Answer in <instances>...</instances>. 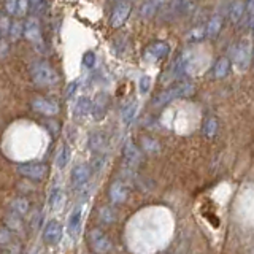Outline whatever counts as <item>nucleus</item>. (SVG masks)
Masks as SVG:
<instances>
[{
	"label": "nucleus",
	"mask_w": 254,
	"mask_h": 254,
	"mask_svg": "<svg viewBox=\"0 0 254 254\" xmlns=\"http://www.w3.org/2000/svg\"><path fill=\"white\" fill-rule=\"evenodd\" d=\"M194 84L189 83V81H180L177 84L170 86L169 89H165L162 92H159L156 97L151 100V105L156 107V108H162L165 107L167 103H170L175 99H181V97H188L194 92Z\"/></svg>",
	"instance_id": "nucleus-1"
},
{
	"label": "nucleus",
	"mask_w": 254,
	"mask_h": 254,
	"mask_svg": "<svg viewBox=\"0 0 254 254\" xmlns=\"http://www.w3.org/2000/svg\"><path fill=\"white\" fill-rule=\"evenodd\" d=\"M30 76L38 86H53L59 81V75L50 64L45 61H37L30 65Z\"/></svg>",
	"instance_id": "nucleus-2"
},
{
	"label": "nucleus",
	"mask_w": 254,
	"mask_h": 254,
	"mask_svg": "<svg viewBox=\"0 0 254 254\" xmlns=\"http://www.w3.org/2000/svg\"><path fill=\"white\" fill-rule=\"evenodd\" d=\"M87 240H89V246L94 253L97 254H107L111 251V242L110 238L102 232L100 229H91L87 234Z\"/></svg>",
	"instance_id": "nucleus-3"
},
{
	"label": "nucleus",
	"mask_w": 254,
	"mask_h": 254,
	"mask_svg": "<svg viewBox=\"0 0 254 254\" xmlns=\"http://www.w3.org/2000/svg\"><path fill=\"white\" fill-rule=\"evenodd\" d=\"M18 172L27 180L42 181L46 177L48 167L45 164H38V162H27V164L18 165Z\"/></svg>",
	"instance_id": "nucleus-4"
},
{
	"label": "nucleus",
	"mask_w": 254,
	"mask_h": 254,
	"mask_svg": "<svg viewBox=\"0 0 254 254\" xmlns=\"http://www.w3.org/2000/svg\"><path fill=\"white\" fill-rule=\"evenodd\" d=\"M24 37L27 42L35 45L37 48H43V40H42V32H40V22L37 18H29L24 22Z\"/></svg>",
	"instance_id": "nucleus-5"
},
{
	"label": "nucleus",
	"mask_w": 254,
	"mask_h": 254,
	"mask_svg": "<svg viewBox=\"0 0 254 254\" xmlns=\"http://www.w3.org/2000/svg\"><path fill=\"white\" fill-rule=\"evenodd\" d=\"M234 62L240 70L248 68L251 62V46L248 42H242L234 48Z\"/></svg>",
	"instance_id": "nucleus-6"
},
{
	"label": "nucleus",
	"mask_w": 254,
	"mask_h": 254,
	"mask_svg": "<svg viewBox=\"0 0 254 254\" xmlns=\"http://www.w3.org/2000/svg\"><path fill=\"white\" fill-rule=\"evenodd\" d=\"M32 108H34L37 113L45 115V116H56L59 113L58 102L46 99V97H35L32 100Z\"/></svg>",
	"instance_id": "nucleus-7"
},
{
	"label": "nucleus",
	"mask_w": 254,
	"mask_h": 254,
	"mask_svg": "<svg viewBox=\"0 0 254 254\" xmlns=\"http://www.w3.org/2000/svg\"><path fill=\"white\" fill-rule=\"evenodd\" d=\"M130 11H132V6L130 3H127V2H121V3H118L115 6V10L113 13H111L110 16V26L111 27H121L123 24L127 21V18L130 16Z\"/></svg>",
	"instance_id": "nucleus-8"
},
{
	"label": "nucleus",
	"mask_w": 254,
	"mask_h": 254,
	"mask_svg": "<svg viewBox=\"0 0 254 254\" xmlns=\"http://www.w3.org/2000/svg\"><path fill=\"white\" fill-rule=\"evenodd\" d=\"M0 246L8 253V254H19L21 253V245L16 242L14 234L6 227H0Z\"/></svg>",
	"instance_id": "nucleus-9"
},
{
	"label": "nucleus",
	"mask_w": 254,
	"mask_h": 254,
	"mask_svg": "<svg viewBox=\"0 0 254 254\" xmlns=\"http://www.w3.org/2000/svg\"><path fill=\"white\" fill-rule=\"evenodd\" d=\"M169 0H146L145 3H141L138 8V16L141 19H149L156 16L157 13L162 11V8Z\"/></svg>",
	"instance_id": "nucleus-10"
},
{
	"label": "nucleus",
	"mask_w": 254,
	"mask_h": 254,
	"mask_svg": "<svg viewBox=\"0 0 254 254\" xmlns=\"http://www.w3.org/2000/svg\"><path fill=\"white\" fill-rule=\"evenodd\" d=\"M108 195H110L111 203L121 205L127 200V197H129V189H127V186L123 181L116 180V181L111 183V186L108 189Z\"/></svg>",
	"instance_id": "nucleus-11"
},
{
	"label": "nucleus",
	"mask_w": 254,
	"mask_h": 254,
	"mask_svg": "<svg viewBox=\"0 0 254 254\" xmlns=\"http://www.w3.org/2000/svg\"><path fill=\"white\" fill-rule=\"evenodd\" d=\"M62 232L64 229L61 226V222L58 221H50L46 224L45 230H43V240L46 245H58L62 238Z\"/></svg>",
	"instance_id": "nucleus-12"
},
{
	"label": "nucleus",
	"mask_w": 254,
	"mask_h": 254,
	"mask_svg": "<svg viewBox=\"0 0 254 254\" xmlns=\"http://www.w3.org/2000/svg\"><path fill=\"white\" fill-rule=\"evenodd\" d=\"M170 53V45L165 43V42H156L151 46L146 48L145 51V59L154 62V61H161L164 59L167 54Z\"/></svg>",
	"instance_id": "nucleus-13"
},
{
	"label": "nucleus",
	"mask_w": 254,
	"mask_h": 254,
	"mask_svg": "<svg viewBox=\"0 0 254 254\" xmlns=\"http://www.w3.org/2000/svg\"><path fill=\"white\" fill-rule=\"evenodd\" d=\"M108 105H110V97H108V95L105 92L97 94V97L92 100V111H91V115L94 116V119L100 121V119L105 118Z\"/></svg>",
	"instance_id": "nucleus-14"
},
{
	"label": "nucleus",
	"mask_w": 254,
	"mask_h": 254,
	"mask_svg": "<svg viewBox=\"0 0 254 254\" xmlns=\"http://www.w3.org/2000/svg\"><path fill=\"white\" fill-rule=\"evenodd\" d=\"M123 156H124L126 162L129 164V165H138L143 161L141 149L137 145H133L132 141H127L126 145H124V148H123Z\"/></svg>",
	"instance_id": "nucleus-15"
},
{
	"label": "nucleus",
	"mask_w": 254,
	"mask_h": 254,
	"mask_svg": "<svg viewBox=\"0 0 254 254\" xmlns=\"http://www.w3.org/2000/svg\"><path fill=\"white\" fill-rule=\"evenodd\" d=\"M71 183H73V186H83L86 185L87 181H89V177H91V167L86 165V164H78L75 165V169L71 170Z\"/></svg>",
	"instance_id": "nucleus-16"
},
{
	"label": "nucleus",
	"mask_w": 254,
	"mask_h": 254,
	"mask_svg": "<svg viewBox=\"0 0 254 254\" xmlns=\"http://www.w3.org/2000/svg\"><path fill=\"white\" fill-rule=\"evenodd\" d=\"M5 226H6L8 230H11L14 235H24V232H26L24 221L21 219L19 214H16L13 211L5 214Z\"/></svg>",
	"instance_id": "nucleus-17"
},
{
	"label": "nucleus",
	"mask_w": 254,
	"mask_h": 254,
	"mask_svg": "<svg viewBox=\"0 0 254 254\" xmlns=\"http://www.w3.org/2000/svg\"><path fill=\"white\" fill-rule=\"evenodd\" d=\"M81 206H78L76 210H73V213L70 214L68 218V224H67V230L71 238H76V235L79 234V227H81Z\"/></svg>",
	"instance_id": "nucleus-18"
},
{
	"label": "nucleus",
	"mask_w": 254,
	"mask_h": 254,
	"mask_svg": "<svg viewBox=\"0 0 254 254\" xmlns=\"http://www.w3.org/2000/svg\"><path fill=\"white\" fill-rule=\"evenodd\" d=\"M92 111V100L89 97H79L73 107L75 118H84Z\"/></svg>",
	"instance_id": "nucleus-19"
},
{
	"label": "nucleus",
	"mask_w": 254,
	"mask_h": 254,
	"mask_svg": "<svg viewBox=\"0 0 254 254\" xmlns=\"http://www.w3.org/2000/svg\"><path fill=\"white\" fill-rule=\"evenodd\" d=\"M141 149L143 153L148 154V156H154L157 154L159 151H161V146H159V141L153 137H148V135H145V137H141Z\"/></svg>",
	"instance_id": "nucleus-20"
},
{
	"label": "nucleus",
	"mask_w": 254,
	"mask_h": 254,
	"mask_svg": "<svg viewBox=\"0 0 254 254\" xmlns=\"http://www.w3.org/2000/svg\"><path fill=\"white\" fill-rule=\"evenodd\" d=\"M245 10H246V5H245L243 0H235V2L232 3V6H230V10H229L230 22L237 24L238 21H240L243 18V14H245Z\"/></svg>",
	"instance_id": "nucleus-21"
},
{
	"label": "nucleus",
	"mask_w": 254,
	"mask_h": 254,
	"mask_svg": "<svg viewBox=\"0 0 254 254\" xmlns=\"http://www.w3.org/2000/svg\"><path fill=\"white\" fill-rule=\"evenodd\" d=\"M107 146V137L100 132H94L89 137V148L94 153H102Z\"/></svg>",
	"instance_id": "nucleus-22"
},
{
	"label": "nucleus",
	"mask_w": 254,
	"mask_h": 254,
	"mask_svg": "<svg viewBox=\"0 0 254 254\" xmlns=\"http://www.w3.org/2000/svg\"><path fill=\"white\" fill-rule=\"evenodd\" d=\"M221 27H222V18H221V16H213V18L206 22V26H205L206 37H208V38L216 37L221 32Z\"/></svg>",
	"instance_id": "nucleus-23"
},
{
	"label": "nucleus",
	"mask_w": 254,
	"mask_h": 254,
	"mask_svg": "<svg viewBox=\"0 0 254 254\" xmlns=\"http://www.w3.org/2000/svg\"><path fill=\"white\" fill-rule=\"evenodd\" d=\"M230 70V61L227 58H219L213 67V76L214 78H224Z\"/></svg>",
	"instance_id": "nucleus-24"
},
{
	"label": "nucleus",
	"mask_w": 254,
	"mask_h": 254,
	"mask_svg": "<svg viewBox=\"0 0 254 254\" xmlns=\"http://www.w3.org/2000/svg\"><path fill=\"white\" fill-rule=\"evenodd\" d=\"M137 111H138V105H137V102H130V103H127V105L123 108V121L124 124L129 126L130 123H133V119L135 116H137Z\"/></svg>",
	"instance_id": "nucleus-25"
},
{
	"label": "nucleus",
	"mask_w": 254,
	"mask_h": 254,
	"mask_svg": "<svg viewBox=\"0 0 254 254\" xmlns=\"http://www.w3.org/2000/svg\"><path fill=\"white\" fill-rule=\"evenodd\" d=\"M11 211L19 214V216H26L29 213V200L24 197H18L11 202Z\"/></svg>",
	"instance_id": "nucleus-26"
},
{
	"label": "nucleus",
	"mask_w": 254,
	"mask_h": 254,
	"mask_svg": "<svg viewBox=\"0 0 254 254\" xmlns=\"http://www.w3.org/2000/svg\"><path fill=\"white\" fill-rule=\"evenodd\" d=\"M216 132H218V121H216V118H208V119H205L203 127H202L203 137L211 138V137H214V135H216Z\"/></svg>",
	"instance_id": "nucleus-27"
},
{
	"label": "nucleus",
	"mask_w": 254,
	"mask_h": 254,
	"mask_svg": "<svg viewBox=\"0 0 254 254\" xmlns=\"http://www.w3.org/2000/svg\"><path fill=\"white\" fill-rule=\"evenodd\" d=\"M99 218L102 222H105V224H111V222L116 221L118 213L115 208H111V206H102L99 210Z\"/></svg>",
	"instance_id": "nucleus-28"
},
{
	"label": "nucleus",
	"mask_w": 254,
	"mask_h": 254,
	"mask_svg": "<svg viewBox=\"0 0 254 254\" xmlns=\"http://www.w3.org/2000/svg\"><path fill=\"white\" fill-rule=\"evenodd\" d=\"M10 40L14 43V42H18V40L21 38V35H24V24L21 21H13L11 22V29H10Z\"/></svg>",
	"instance_id": "nucleus-29"
},
{
	"label": "nucleus",
	"mask_w": 254,
	"mask_h": 254,
	"mask_svg": "<svg viewBox=\"0 0 254 254\" xmlns=\"http://www.w3.org/2000/svg\"><path fill=\"white\" fill-rule=\"evenodd\" d=\"M68 161H70V146H68V145H62L56 164H58L59 169H64V167H65V165L68 164Z\"/></svg>",
	"instance_id": "nucleus-30"
},
{
	"label": "nucleus",
	"mask_w": 254,
	"mask_h": 254,
	"mask_svg": "<svg viewBox=\"0 0 254 254\" xmlns=\"http://www.w3.org/2000/svg\"><path fill=\"white\" fill-rule=\"evenodd\" d=\"M64 198V194H62V189L59 188H54L51 190V195H50V206L51 208H59V205Z\"/></svg>",
	"instance_id": "nucleus-31"
},
{
	"label": "nucleus",
	"mask_w": 254,
	"mask_h": 254,
	"mask_svg": "<svg viewBox=\"0 0 254 254\" xmlns=\"http://www.w3.org/2000/svg\"><path fill=\"white\" fill-rule=\"evenodd\" d=\"M206 37L205 34V27H198L192 32H189L188 34V42H200V40H203Z\"/></svg>",
	"instance_id": "nucleus-32"
},
{
	"label": "nucleus",
	"mask_w": 254,
	"mask_h": 254,
	"mask_svg": "<svg viewBox=\"0 0 254 254\" xmlns=\"http://www.w3.org/2000/svg\"><path fill=\"white\" fill-rule=\"evenodd\" d=\"M10 29H11L10 16H0V34L5 37L10 34Z\"/></svg>",
	"instance_id": "nucleus-33"
},
{
	"label": "nucleus",
	"mask_w": 254,
	"mask_h": 254,
	"mask_svg": "<svg viewBox=\"0 0 254 254\" xmlns=\"http://www.w3.org/2000/svg\"><path fill=\"white\" fill-rule=\"evenodd\" d=\"M83 65L86 68H92L95 65V53L94 51H86L83 54Z\"/></svg>",
	"instance_id": "nucleus-34"
},
{
	"label": "nucleus",
	"mask_w": 254,
	"mask_h": 254,
	"mask_svg": "<svg viewBox=\"0 0 254 254\" xmlns=\"http://www.w3.org/2000/svg\"><path fill=\"white\" fill-rule=\"evenodd\" d=\"M138 89L141 94H148L149 89H151V78L148 75H143L138 81Z\"/></svg>",
	"instance_id": "nucleus-35"
},
{
	"label": "nucleus",
	"mask_w": 254,
	"mask_h": 254,
	"mask_svg": "<svg viewBox=\"0 0 254 254\" xmlns=\"http://www.w3.org/2000/svg\"><path fill=\"white\" fill-rule=\"evenodd\" d=\"M30 11V0H18V16H26Z\"/></svg>",
	"instance_id": "nucleus-36"
},
{
	"label": "nucleus",
	"mask_w": 254,
	"mask_h": 254,
	"mask_svg": "<svg viewBox=\"0 0 254 254\" xmlns=\"http://www.w3.org/2000/svg\"><path fill=\"white\" fill-rule=\"evenodd\" d=\"M105 161H107V157L103 156V154H99V156H95L94 157V161L91 164V169H94L95 172H100L103 169V165H105Z\"/></svg>",
	"instance_id": "nucleus-37"
},
{
	"label": "nucleus",
	"mask_w": 254,
	"mask_h": 254,
	"mask_svg": "<svg viewBox=\"0 0 254 254\" xmlns=\"http://www.w3.org/2000/svg\"><path fill=\"white\" fill-rule=\"evenodd\" d=\"M5 11L6 16H13L18 11V0H5Z\"/></svg>",
	"instance_id": "nucleus-38"
},
{
	"label": "nucleus",
	"mask_w": 254,
	"mask_h": 254,
	"mask_svg": "<svg viewBox=\"0 0 254 254\" xmlns=\"http://www.w3.org/2000/svg\"><path fill=\"white\" fill-rule=\"evenodd\" d=\"M76 89H78V81H71V83H68L67 89H65V97L70 99L71 95H73V94L76 92Z\"/></svg>",
	"instance_id": "nucleus-39"
},
{
	"label": "nucleus",
	"mask_w": 254,
	"mask_h": 254,
	"mask_svg": "<svg viewBox=\"0 0 254 254\" xmlns=\"http://www.w3.org/2000/svg\"><path fill=\"white\" fill-rule=\"evenodd\" d=\"M246 11L251 16H254V0H248V2H246Z\"/></svg>",
	"instance_id": "nucleus-40"
},
{
	"label": "nucleus",
	"mask_w": 254,
	"mask_h": 254,
	"mask_svg": "<svg viewBox=\"0 0 254 254\" xmlns=\"http://www.w3.org/2000/svg\"><path fill=\"white\" fill-rule=\"evenodd\" d=\"M6 51H8V45L5 40H2V42H0V56H5Z\"/></svg>",
	"instance_id": "nucleus-41"
},
{
	"label": "nucleus",
	"mask_w": 254,
	"mask_h": 254,
	"mask_svg": "<svg viewBox=\"0 0 254 254\" xmlns=\"http://www.w3.org/2000/svg\"><path fill=\"white\" fill-rule=\"evenodd\" d=\"M0 42H2V34H0Z\"/></svg>",
	"instance_id": "nucleus-42"
},
{
	"label": "nucleus",
	"mask_w": 254,
	"mask_h": 254,
	"mask_svg": "<svg viewBox=\"0 0 254 254\" xmlns=\"http://www.w3.org/2000/svg\"><path fill=\"white\" fill-rule=\"evenodd\" d=\"M0 248H2V246H0ZM0 254H2V253H0Z\"/></svg>",
	"instance_id": "nucleus-43"
}]
</instances>
